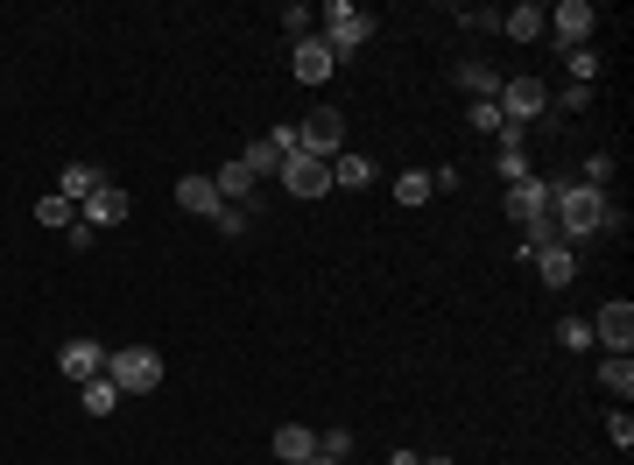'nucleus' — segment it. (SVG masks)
I'll return each instance as SVG.
<instances>
[{"label": "nucleus", "mask_w": 634, "mask_h": 465, "mask_svg": "<svg viewBox=\"0 0 634 465\" xmlns=\"http://www.w3.org/2000/svg\"><path fill=\"white\" fill-rule=\"evenodd\" d=\"M550 219H557V233H564V240H593L599 227H621V212L607 205V191H593V184H557Z\"/></svg>", "instance_id": "nucleus-1"}, {"label": "nucleus", "mask_w": 634, "mask_h": 465, "mask_svg": "<svg viewBox=\"0 0 634 465\" xmlns=\"http://www.w3.org/2000/svg\"><path fill=\"white\" fill-rule=\"evenodd\" d=\"M106 381H113L120 395H156V388H162V353L156 346H120V353H106Z\"/></svg>", "instance_id": "nucleus-2"}, {"label": "nucleus", "mask_w": 634, "mask_h": 465, "mask_svg": "<svg viewBox=\"0 0 634 465\" xmlns=\"http://www.w3.org/2000/svg\"><path fill=\"white\" fill-rule=\"evenodd\" d=\"M317 14H325V28H317V36H325L331 57H353L359 42L374 36V14L359 8V0H331V8H317Z\"/></svg>", "instance_id": "nucleus-3"}, {"label": "nucleus", "mask_w": 634, "mask_h": 465, "mask_svg": "<svg viewBox=\"0 0 634 465\" xmlns=\"http://www.w3.org/2000/svg\"><path fill=\"white\" fill-rule=\"evenodd\" d=\"M493 107H501L508 127H528V120L550 113V85H542L536 71H522V78H501V99H493Z\"/></svg>", "instance_id": "nucleus-4"}, {"label": "nucleus", "mask_w": 634, "mask_h": 465, "mask_svg": "<svg viewBox=\"0 0 634 465\" xmlns=\"http://www.w3.org/2000/svg\"><path fill=\"white\" fill-rule=\"evenodd\" d=\"M296 156H317V162H339L345 156V120H339V107H317L304 127H296Z\"/></svg>", "instance_id": "nucleus-5"}, {"label": "nucleus", "mask_w": 634, "mask_h": 465, "mask_svg": "<svg viewBox=\"0 0 634 465\" xmlns=\"http://www.w3.org/2000/svg\"><path fill=\"white\" fill-rule=\"evenodd\" d=\"M542 28H550L564 50H585L593 28H599V8H593V0H557V8H542Z\"/></svg>", "instance_id": "nucleus-6"}, {"label": "nucleus", "mask_w": 634, "mask_h": 465, "mask_svg": "<svg viewBox=\"0 0 634 465\" xmlns=\"http://www.w3.org/2000/svg\"><path fill=\"white\" fill-rule=\"evenodd\" d=\"M593 346H607V353H634V304H627V296H607V304H599V318H593Z\"/></svg>", "instance_id": "nucleus-7"}, {"label": "nucleus", "mask_w": 634, "mask_h": 465, "mask_svg": "<svg viewBox=\"0 0 634 465\" xmlns=\"http://www.w3.org/2000/svg\"><path fill=\"white\" fill-rule=\"evenodd\" d=\"M282 191H290V198H325L331 191V162H317V156H290L282 162Z\"/></svg>", "instance_id": "nucleus-8"}, {"label": "nucleus", "mask_w": 634, "mask_h": 465, "mask_svg": "<svg viewBox=\"0 0 634 465\" xmlns=\"http://www.w3.org/2000/svg\"><path fill=\"white\" fill-rule=\"evenodd\" d=\"M127 212H134V198H127V191L113 184V176H106V184L93 191V198L78 205V219H85V227H93V233H106V227H120V219H127Z\"/></svg>", "instance_id": "nucleus-9"}, {"label": "nucleus", "mask_w": 634, "mask_h": 465, "mask_svg": "<svg viewBox=\"0 0 634 465\" xmlns=\"http://www.w3.org/2000/svg\"><path fill=\"white\" fill-rule=\"evenodd\" d=\"M550 198H557V184L522 176V184H508V219H515V227H528V219H550Z\"/></svg>", "instance_id": "nucleus-10"}, {"label": "nucleus", "mask_w": 634, "mask_h": 465, "mask_svg": "<svg viewBox=\"0 0 634 465\" xmlns=\"http://www.w3.org/2000/svg\"><path fill=\"white\" fill-rule=\"evenodd\" d=\"M57 374H64V381H99V374H106V346H99V339H71V346L64 353H57Z\"/></svg>", "instance_id": "nucleus-11"}, {"label": "nucleus", "mask_w": 634, "mask_h": 465, "mask_svg": "<svg viewBox=\"0 0 634 465\" xmlns=\"http://www.w3.org/2000/svg\"><path fill=\"white\" fill-rule=\"evenodd\" d=\"M290 71H296V78H304V85H325L331 71H339V57L325 50V36H304V42H296V50H290Z\"/></svg>", "instance_id": "nucleus-12"}, {"label": "nucleus", "mask_w": 634, "mask_h": 465, "mask_svg": "<svg viewBox=\"0 0 634 465\" xmlns=\"http://www.w3.org/2000/svg\"><path fill=\"white\" fill-rule=\"evenodd\" d=\"M528 261H536V276L550 282V290H571V276H578V254H571V240H550V247H536Z\"/></svg>", "instance_id": "nucleus-13"}, {"label": "nucleus", "mask_w": 634, "mask_h": 465, "mask_svg": "<svg viewBox=\"0 0 634 465\" xmlns=\"http://www.w3.org/2000/svg\"><path fill=\"white\" fill-rule=\"evenodd\" d=\"M176 205H184L191 219H219L225 212V198H219V184H211V176H176Z\"/></svg>", "instance_id": "nucleus-14"}, {"label": "nucleus", "mask_w": 634, "mask_h": 465, "mask_svg": "<svg viewBox=\"0 0 634 465\" xmlns=\"http://www.w3.org/2000/svg\"><path fill=\"white\" fill-rule=\"evenodd\" d=\"M99 184H106V170H99V162H64V176H57V198L85 205V198H93Z\"/></svg>", "instance_id": "nucleus-15"}, {"label": "nucleus", "mask_w": 634, "mask_h": 465, "mask_svg": "<svg viewBox=\"0 0 634 465\" xmlns=\"http://www.w3.org/2000/svg\"><path fill=\"white\" fill-rule=\"evenodd\" d=\"M276 458H282V465L317 458V430H310V424H282V430H276Z\"/></svg>", "instance_id": "nucleus-16"}, {"label": "nucleus", "mask_w": 634, "mask_h": 465, "mask_svg": "<svg viewBox=\"0 0 634 465\" xmlns=\"http://www.w3.org/2000/svg\"><path fill=\"white\" fill-rule=\"evenodd\" d=\"M374 184V156H359V148H345L339 162H331V191H367Z\"/></svg>", "instance_id": "nucleus-17"}, {"label": "nucleus", "mask_w": 634, "mask_h": 465, "mask_svg": "<svg viewBox=\"0 0 634 465\" xmlns=\"http://www.w3.org/2000/svg\"><path fill=\"white\" fill-rule=\"evenodd\" d=\"M459 85L473 99H501V71H493L487 57H465V64H459Z\"/></svg>", "instance_id": "nucleus-18"}, {"label": "nucleus", "mask_w": 634, "mask_h": 465, "mask_svg": "<svg viewBox=\"0 0 634 465\" xmlns=\"http://www.w3.org/2000/svg\"><path fill=\"white\" fill-rule=\"evenodd\" d=\"M501 36H508V42H536V36H542V8H536V0L508 8V14H501Z\"/></svg>", "instance_id": "nucleus-19"}, {"label": "nucleus", "mask_w": 634, "mask_h": 465, "mask_svg": "<svg viewBox=\"0 0 634 465\" xmlns=\"http://www.w3.org/2000/svg\"><path fill=\"white\" fill-rule=\"evenodd\" d=\"M240 162H247V170H254V184H268V176H282V148L268 142V134H261V142H247V156H240Z\"/></svg>", "instance_id": "nucleus-20"}, {"label": "nucleus", "mask_w": 634, "mask_h": 465, "mask_svg": "<svg viewBox=\"0 0 634 465\" xmlns=\"http://www.w3.org/2000/svg\"><path fill=\"white\" fill-rule=\"evenodd\" d=\"M211 184H219V198H225V205H240V198H254V170H247V162H225V170H219V176H211Z\"/></svg>", "instance_id": "nucleus-21"}, {"label": "nucleus", "mask_w": 634, "mask_h": 465, "mask_svg": "<svg viewBox=\"0 0 634 465\" xmlns=\"http://www.w3.org/2000/svg\"><path fill=\"white\" fill-rule=\"evenodd\" d=\"M599 381H607L613 395L627 402V395H634V359H627V353H607V359H599Z\"/></svg>", "instance_id": "nucleus-22"}, {"label": "nucleus", "mask_w": 634, "mask_h": 465, "mask_svg": "<svg viewBox=\"0 0 634 465\" xmlns=\"http://www.w3.org/2000/svg\"><path fill=\"white\" fill-rule=\"evenodd\" d=\"M78 402H85V416H113V409H120V388L99 374V381H85V388H78Z\"/></svg>", "instance_id": "nucleus-23"}, {"label": "nucleus", "mask_w": 634, "mask_h": 465, "mask_svg": "<svg viewBox=\"0 0 634 465\" xmlns=\"http://www.w3.org/2000/svg\"><path fill=\"white\" fill-rule=\"evenodd\" d=\"M430 198H437L430 170H402V176H395V205H430Z\"/></svg>", "instance_id": "nucleus-24"}, {"label": "nucleus", "mask_w": 634, "mask_h": 465, "mask_svg": "<svg viewBox=\"0 0 634 465\" xmlns=\"http://www.w3.org/2000/svg\"><path fill=\"white\" fill-rule=\"evenodd\" d=\"M36 219H42V227H50V233H71V219H78V205H71V198H57V191H50V198H36Z\"/></svg>", "instance_id": "nucleus-25"}, {"label": "nucleus", "mask_w": 634, "mask_h": 465, "mask_svg": "<svg viewBox=\"0 0 634 465\" xmlns=\"http://www.w3.org/2000/svg\"><path fill=\"white\" fill-rule=\"evenodd\" d=\"M564 71H571V85H593L599 78V50L585 42V50H564Z\"/></svg>", "instance_id": "nucleus-26"}, {"label": "nucleus", "mask_w": 634, "mask_h": 465, "mask_svg": "<svg viewBox=\"0 0 634 465\" xmlns=\"http://www.w3.org/2000/svg\"><path fill=\"white\" fill-rule=\"evenodd\" d=\"M310 14H317V8H304V0H282V28H290L296 42L310 36Z\"/></svg>", "instance_id": "nucleus-27"}, {"label": "nucleus", "mask_w": 634, "mask_h": 465, "mask_svg": "<svg viewBox=\"0 0 634 465\" xmlns=\"http://www.w3.org/2000/svg\"><path fill=\"white\" fill-rule=\"evenodd\" d=\"M465 120H473L479 134H501V127H508V120H501V107H493V99H473V113H465Z\"/></svg>", "instance_id": "nucleus-28"}, {"label": "nucleus", "mask_w": 634, "mask_h": 465, "mask_svg": "<svg viewBox=\"0 0 634 465\" xmlns=\"http://www.w3.org/2000/svg\"><path fill=\"white\" fill-rule=\"evenodd\" d=\"M247 227H254V212H247V205H225V212H219V233H225V240H240Z\"/></svg>", "instance_id": "nucleus-29"}, {"label": "nucleus", "mask_w": 634, "mask_h": 465, "mask_svg": "<svg viewBox=\"0 0 634 465\" xmlns=\"http://www.w3.org/2000/svg\"><path fill=\"white\" fill-rule=\"evenodd\" d=\"M317 452H325V458H345V452H353V430H317Z\"/></svg>", "instance_id": "nucleus-30"}, {"label": "nucleus", "mask_w": 634, "mask_h": 465, "mask_svg": "<svg viewBox=\"0 0 634 465\" xmlns=\"http://www.w3.org/2000/svg\"><path fill=\"white\" fill-rule=\"evenodd\" d=\"M557 339H564V346H593V318H564Z\"/></svg>", "instance_id": "nucleus-31"}, {"label": "nucleus", "mask_w": 634, "mask_h": 465, "mask_svg": "<svg viewBox=\"0 0 634 465\" xmlns=\"http://www.w3.org/2000/svg\"><path fill=\"white\" fill-rule=\"evenodd\" d=\"M501 176H508V184H522V176H536V170H528L522 148H501Z\"/></svg>", "instance_id": "nucleus-32"}, {"label": "nucleus", "mask_w": 634, "mask_h": 465, "mask_svg": "<svg viewBox=\"0 0 634 465\" xmlns=\"http://www.w3.org/2000/svg\"><path fill=\"white\" fill-rule=\"evenodd\" d=\"M607 438L621 444V452H627V444H634V416H627V409H613V416H607Z\"/></svg>", "instance_id": "nucleus-33"}, {"label": "nucleus", "mask_w": 634, "mask_h": 465, "mask_svg": "<svg viewBox=\"0 0 634 465\" xmlns=\"http://www.w3.org/2000/svg\"><path fill=\"white\" fill-rule=\"evenodd\" d=\"M607 176H613V156H585V184L607 191Z\"/></svg>", "instance_id": "nucleus-34"}, {"label": "nucleus", "mask_w": 634, "mask_h": 465, "mask_svg": "<svg viewBox=\"0 0 634 465\" xmlns=\"http://www.w3.org/2000/svg\"><path fill=\"white\" fill-rule=\"evenodd\" d=\"M593 107V85H564V113H585Z\"/></svg>", "instance_id": "nucleus-35"}, {"label": "nucleus", "mask_w": 634, "mask_h": 465, "mask_svg": "<svg viewBox=\"0 0 634 465\" xmlns=\"http://www.w3.org/2000/svg\"><path fill=\"white\" fill-rule=\"evenodd\" d=\"M388 465H423V458H416V452H395V458H388Z\"/></svg>", "instance_id": "nucleus-36"}, {"label": "nucleus", "mask_w": 634, "mask_h": 465, "mask_svg": "<svg viewBox=\"0 0 634 465\" xmlns=\"http://www.w3.org/2000/svg\"><path fill=\"white\" fill-rule=\"evenodd\" d=\"M304 465H339V458H325V452H317V458H304Z\"/></svg>", "instance_id": "nucleus-37"}, {"label": "nucleus", "mask_w": 634, "mask_h": 465, "mask_svg": "<svg viewBox=\"0 0 634 465\" xmlns=\"http://www.w3.org/2000/svg\"><path fill=\"white\" fill-rule=\"evenodd\" d=\"M423 465H451V458H423Z\"/></svg>", "instance_id": "nucleus-38"}]
</instances>
